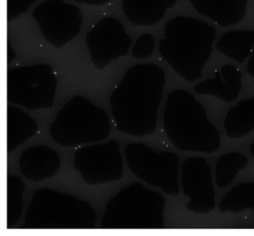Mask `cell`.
Returning a JSON list of instances; mask_svg holds the SVG:
<instances>
[{"instance_id": "obj_1", "label": "cell", "mask_w": 254, "mask_h": 236, "mask_svg": "<svg viewBox=\"0 0 254 236\" xmlns=\"http://www.w3.org/2000/svg\"><path fill=\"white\" fill-rule=\"evenodd\" d=\"M165 83V73L155 64H138L127 71L110 96L115 123L121 133L136 137L154 133Z\"/></svg>"}, {"instance_id": "obj_20", "label": "cell", "mask_w": 254, "mask_h": 236, "mask_svg": "<svg viewBox=\"0 0 254 236\" xmlns=\"http://www.w3.org/2000/svg\"><path fill=\"white\" fill-rule=\"evenodd\" d=\"M254 209V182H244L235 186L223 197L219 206L222 213H240Z\"/></svg>"}, {"instance_id": "obj_18", "label": "cell", "mask_w": 254, "mask_h": 236, "mask_svg": "<svg viewBox=\"0 0 254 236\" xmlns=\"http://www.w3.org/2000/svg\"><path fill=\"white\" fill-rule=\"evenodd\" d=\"M224 125L231 139L242 138L254 130V97L242 100L230 108Z\"/></svg>"}, {"instance_id": "obj_2", "label": "cell", "mask_w": 254, "mask_h": 236, "mask_svg": "<svg viewBox=\"0 0 254 236\" xmlns=\"http://www.w3.org/2000/svg\"><path fill=\"white\" fill-rule=\"evenodd\" d=\"M165 34L159 43L162 59L185 81L200 79L212 54L215 29L204 21L178 16L167 22Z\"/></svg>"}, {"instance_id": "obj_23", "label": "cell", "mask_w": 254, "mask_h": 236, "mask_svg": "<svg viewBox=\"0 0 254 236\" xmlns=\"http://www.w3.org/2000/svg\"><path fill=\"white\" fill-rule=\"evenodd\" d=\"M154 39L151 34H143L135 43L131 54L136 59H146L154 53Z\"/></svg>"}, {"instance_id": "obj_13", "label": "cell", "mask_w": 254, "mask_h": 236, "mask_svg": "<svg viewBox=\"0 0 254 236\" xmlns=\"http://www.w3.org/2000/svg\"><path fill=\"white\" fill-rule=\"evenodd\" d=\"M20 172L28 180L41 182L51 179L61 166V157L53 149L46 147L29 148L21 154L19 160Z\"/></svg>"}, {"instance_id": "obj_12", "label": "cell", "mask_w": 254, "mask_h": 236, "mask_svg": "<svg viewBox=\"0 0 254 236\" xmlns=\"http://www.w3.org/2000/svg\"><path fill=\"white\" fill-rule=\"evenodd\" d=\"M182 187L190 197L187 209L193 213H209L215 208V192L212 172L207 161L201 157L187 158L182 165Z\"/></svg>"}, {"instance_id": "obj_14", "label": "cell", "mask_w": 254, "mask_h": 236, "mask_svg": "<svg viewBox=\"0 0 254 236\" xmlns=\"http://www.w3.org/2000/svg\"><path fill=\"white\" fill-rule=\"evenodd\" d=\"M241 71L231 64H227L215 74L214 79L198 83L194 91L200 94L213 95L222 101L229 103L236 100L241 93Z\"/></svg>"}, {"instance_id": "obj_15", "label": "cell", "mask_w": 254, "mask_h": 236, "mask_svg": "<svg viewBox=\"0 0 254 236\" xmlns=\"http://www.w3.org/2000/svg\"><path fill=\"white\" fill-rule=\"evenodd\" d=\"M190 2L199 13L211 19L220 27L239 23L247 10V0H190Z\"/></svg>"}, {"instance_id": "obj_10", "label": "cell", "mask_w": 254, "mask_h": 236, "mask_svg": "<svg viewBox=\"0 0 254 236\" xmlns=\"http://www.w3.org/2000/svg\"><path fill=\"white\" fill-rule=\"evenodd\" d=\"M74 166L89 185L119 181L123 175L120 145L112 140L77 149Z\"/></svg>"}, {"instance_id": "obj_9", "label": "cell", "mask_w": 254, "mask_h": 236, "mask_svg": "<svg viewBox=\"0 0 254 236\" xmlns=\"http://www.w3.org/2000/svg\"><path fill=\"white\" fill-rule=\"evenodd\" d=\"M33 18L44 38L62 48L80 33L83 16L80 8L62 0H46L34 8Z\"/></svg>"}, {"instance_id": "obj_21", "label": "cell", "mask_w": 254, "mask_h": 236, "mask_svg": "<svg viewBox=\"0 0 254 236\" xmlns=\"http://www.w3.org/2000/svg\"><path fill=\"white\" fill-rule=\"evenodd\" d=\"M245 156L232 152L222 156L216 163V184L220 188H225L236 179L239 172L248 166Z\"/></svg>"}, {"instance_id": "obj_26", "label": "cell", "mask_w": 254, "mask_h": 236, "mask_svg": "<svg viewBox=\"0 0 254 236\" xmlns=\"http://www.w3.org/2000/svg\"><path fill=\"white\" fill-rule=\"evenodd\" d=\"M247 71L249 75L254 78V51L253 56L250 58L249 62H248Z\"/></svg>"}, {"instance_id": "obj_19", "label": "cell", "mask_w": 254, "mask_h": 236, "mask_svg": "<svg viewBox=\"0 0 254 236\" xmlns=\"http://www.w3.org/2000/svg\"><path fill=\"white\" fill-rule=\"evenodd\" d=\"M254 45V31H230L224 34L216 44L222 54L239 63H243L251 54Z\"/></svg>"}, {"instance_id": "obj_16", "label": "cell", "mask_w": 254, "mask_h": 236, "mask_svg": "<svg viewBox=\"0 0 254 236\" xmlns=\"http://www.w3.org/2000/svg\"><path fill=\"white\" fill-rule=\"evenodd\" d=\"M178 0H122V8L134 25L153 26Z\"/></svg>"}, {"instance_id": "obj_22", "label": "cell", "mask_w": 254, "mask_h": 236, "mask_svg": "<svg viewBox=\"0 0 254 236\" xmlns=\"http://www.w3.org/2000/svg\"><path fill=\"white\" fill-rule=\"evenodd\" d=\"M24 184L19 178L8 175L7 178V229L13 228L20 220L23 210Z\"/></svg>"}, {"instance_id": "obj_25", "label": "cell", "mask_w": 254, "mask_h": 236, "mask_svg": "<svg viewBox=\"0 0 254 236\" xmlns=\"http://www.w3.org/2000/svg\"><path fill=\"white\" fill-rule=\"evenodd\" d=\"M74 2L78 3H83L87 5H95V6H101L104 4L109 3L111 0H73Z\"/></svg>"}, {"instance_id": "obj_17", "label": "cell", "mask_w": 254, "mask_h": 236, "mask_svg": "<svg viewBox=\"0 0 254 236\" xmlns=\"http://www.w3.org/2000/svg\"><path fill=\"white\" fill-rule=\"evenodd\" d=\"M37 131V123L20 108H7V151L9 154L33 137Z\"/></svg>"}, {"instance_id": "obj_11", "label": "cell", "mask_w": 254, "mask_h": 236, "mask_svg": "<svg viewBox=\"0 0 254 236\" xmlns=\"http://www.w3.org/2000/svg\"><path fill=\"white\" fill-rule=\"evenodd\" d=\"M91 60L98 70L127 56L131 39L123 25L112 17H107L94 25L86 36Z\"/></svg>"}, {"instance_id": "obj_4", "label": "cell", "mask_w": 254, "mask_h": 236, "mask_svg": "<svg viewBox=\"0 0 254 236\" xmlns=\"http://www.w3.org/2000/svg\"><path fill=\"white\" fill-rule=\"evenodd\" d=\"M166 200L159 193L134 182L107 203L100 228L160 230L165 228Z\"/></svg>"}, {"instance_id": "obj_6", "label": "cell", "mask_w": 254, "mask_h": 236, "mask_svg": "<svg viewBox=\"0 0 254 236\" xmlns=\"http://www.w3.org/2000/svg\"><path fill=\"white\" fill-rule=\"evenodd\" d=\"M109 133L107 113L81 95L74 96L64 105L49 130L55 143L70 148L104 141Z\"/></svg>"}, {"instance_id": "obj_27", "label": "cell", "mask_w": 254, "mask_h": 236, "mask_svg": "<svg viewBox=\"0 0 254 236\" xmlns=\"http://www.w3.org/2000/svg\"><path fill=\"white\" fill-rule=\"evenodd\" d=\"M250 149H251V153H252V155H253V157H254V143H253V144L251 145Z\"/></svg>"}, {"instance_id": "obj_8", "label": "cell", "mask_w": 254, "mask_h": 236, "mask_svg": "<svg viewBox=\"0 0 254 236\" xmlns=\"http://www.w3.org/2000/svg\"><path fill=\"white\" fill-rule=\"evenodd\" d=\"M127 166L135 175L170 196L180 194L179 156L174 152H154L141 143L128 144L125 150Z\"/></svg>"}, {"instance_id": "obj_3", "label": "cell", "mask_w": 254, "mask_h": 236, "mask_svg": "<svg viewBox=\"0 0 254 236\" xmlns=\"http://www.w3.org/2000/svg\"><path fill=\"white\" fill-rule=\"evenodd\" d=\"M164 126L168 139L181 151L214 153L220 149L219 133L193 95L177 89L167 97Z\"/></svg>"}, {"instance_id": "obj_5", "label": "cell", "mask_w": 254, "mask_h": 236, "mask_svg": "<svg viewBox=\"0 0 254 236\" xmlns=\"http://www.w3.org/2000/svg\"><path fill=\"white\" fill-rule=\"evenodd\" d=\"M96 216L89 203L51 189L35 192L29 205L23 229L90 230Z\"/></svg>"}, {"instance_id": "obj_24", "label": "cell", "mask_w": 254, "mask_h": 236, "mask_svg": "<svg viewBox=\"0 0 254 236\" xmlns=\"http://www.w3.org/2000/svg\"><path fill=\"white\" fill-rule=\"evenodd\" d=\"M34 2L35 0H7V21L14 20L24 13Z\"/></svg>"}, {"instance_id": "obj_7", "label": "cell", "mask_w": 254, "mask_h": 236, "mask_svg": "<svg viewBox=\"0 0 254 236\" xmlns=\"http://www.w3.org/2000/svg\"><path fill=\"white\" fill-rule=\"evenodd\" d=\"M57 85L58 80L50 65L34 64L8 69L7 103L20 105L29 110L52 108Z\"/></svg>"}]
</instances>
